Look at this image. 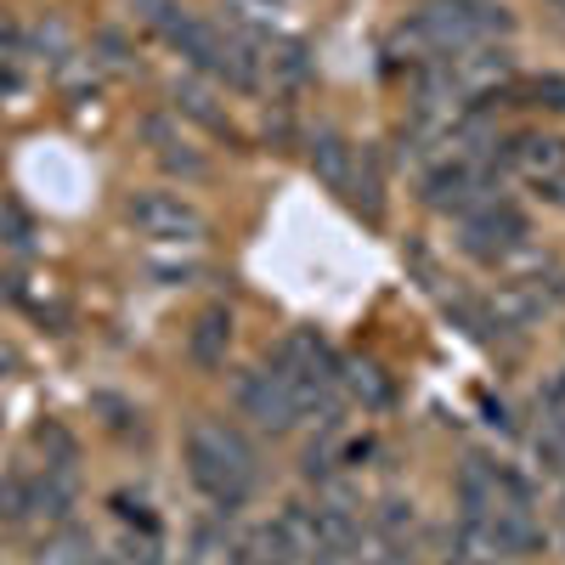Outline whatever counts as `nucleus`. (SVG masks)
Instances as JSON below:
<instances>
[{"label":"nucleus","mask_w":565,"mask_h":565,"mask_svg":"<svg viewBox=\"0 0 565 565\" xmlns=\"http://www.w3.org/2000/svg\"><path fill=\"white\" fill-rule=\"evenodd\" d=\"M136 18L148 23L170 52H181L199 74H210L232 90H260L266 85V63L226 23H204L199 12L175 7V0H136Z\"/></svg>","instance_id":"1"},{"label":"nucleus","mask_w":565,"mask_h":565,"mask_svg":"<svg viewBox=\"0 0 565 565\" xmlns=\"http://www.w3.org/2000/svg\"><path fill=\"white\" fill-rule=\"evenodd\" d=\"M514 18L498 0H424V7L391 34V57H413V63H436V57H458L469 45L487 40H509Z\"/></svg>","instance_id":"2"},{"label":"nucleus","mask_w":565,"mask_h":565,"mask_svg":"<svg viewBox=\"0 0 565 565\" xmlns=\"http://www.w3.org/2000/svg\"><path fill=\"white\" fill-rule=\"evenodd\" d=\"M181 452H186V481L210 498L215 514H238L249 503L260 469H255V447L232 424H210V418L193 424Z\"/></svg>","instance_id":"3"},{"label":"nucleus","mask_w":565,"mask_h":565,"mask_svg":"<svg viewBox=\"0 0 565 565\" xmlns=\"http://www.w3.org/2000/svg\"><path fill=\"white\" fill-rule=\"evenodd\" d=\"M503 193V164L492 153H441L430 170L418 175V199L436 215H469L476 204Z\"/></svg>","instance_id":"4"},{"label":"nucleus","mask_w":565,"mask_h":565,"mask_svg":"<svg viewBox=\"0 0 565 565\" xmlns=\"http://www.w3.org/2000/svg\"><path fill=\"white\" fill-rule=\"evenodd\" d=\"M458 249L476 266H509L514 255H532V221L521 204H509L503 193L458 215Z\"/></svg>","instance_id":"5"},{"label":"nucleus","mask_w":565,"mask_h":565,"mask_svg":"<svg viewBox=\"0 0 565 565\" xmlns=\"http://www.w3.org/2000/svg\"><path fill=\"white\" fill-rule=\"evenodd\" d=\"M125 221L148 244H170V249L199 244L204 232H210V221L199 215V204H186L181 193H130L125 199Z\"/></svg>","instance_id":"6"},{"label":"nucleus","mask_w":565,"mask_h":565,"mask_svg":"<svg viewBox=\"0 0 565 565\" xmlns=\"http://www.w3.org/2000/svg\"><path fill=\"white\" fill-rule=\"evenodd\" d=\"M232 402H238V413L255 424V430H271V436H282V430L300 424L289 391H282V380L271 367H244L238 380H232Z\"/></svg>","instance_id":"7"},{"label":"nucleus","mask_w":565,"mask_h":565,"mask_svg":"<svg viewBox=\"0 0 565 565\" xmlns=\"http://www.w3.org/2000/svg\"><path fill=\"white\" fill-rule=\"evenodd\" d=\"M492 159L503 164V175L543 181V175L565 170V136H548V130H509V136L492 141Z\"/></svg>","instance_id":"8"},{"label":"nucleus","mask_w":565,"mask_h":565,"mask_svg":"<svg viewBox=\"0 0 565 565\" xmlns=\"http://www.w3.org/2000/svg\"><path fill=\"white\" fill-rule=\"evenodd\" d=\"M306 164H311V175L328 186V193H351V181H356V164H362V153L351 148V141L334 130V125H317V130H306Z\"/></svg>","instance_id":"9"},{"label":"nucleus","mask_w":565,"mask_h":565,"mask_svg":"<svg viewBox=\"0 0 565 565\" xmlns=\"http://www.w3.org/2000/svg\"><path fill=\"white\" fill-rule=\"evenodd\" d=\"M170 103H175V114H181V119L204 125L210 136L232 141V148H238V141H244V136H238V125H232V114H226V108H221V103L210 97V90H204L199 79H175V85H170Z\"/></svg>","instance_id":"10"},{"label":"nucleus","mask_w":565,"mask_h":565,"mask_svg":"<svg viewBox=\"0 0 565 565\" xmlns=\"http://www.w3.org/2000/svg\"><path fill=\"white\" fill-rule=\"evenodd\" d=\"M226 351H232V311L226 306H204L186 328V356L199 367H226Z\"/></svg>","instance_id":"11"},{"label":"nucleus","mask_w":565,"mask_h":565,"mask_svg":"<svg viewBox=\"0 0 565 565\" xmlns=\"http://www.w3.org/2000/svg\"><path fill=\"white\" fill-rule=\"evenodd\" d=\"M487 103L503 108H543V114H565V74H514L503 90H492Z\"/></svg>","instance_id":"12"},{"label":"nucleus","mask_w":565,"mask_h":565,"mask_svg":"<svg viewBox=\"0 0 565 565\" xmlns=\"http://www.w3.org/2000/svg\"><path fill=\"white\" fill-rule=\"evenodd\" d=\"M334 385H340L345 396H356L362 407H373V413L396 402L391 380H385V373L373 367V362H362V356H340V362H334Z\"/></svg>","instance_id":"13"},{"label":"nucleus","mask_w":565,"mask_h":565,"mask_svg":"<svg viewBox=\"0 0 565 565\" xmlns=\"http://www.w3.org/2000/svg\"><path fill=\"white\" fill-rule=\"evenodd\" d=\"M441 306H447V317H452V322H458L476 345H503V340H514L509 328L492 317V306H487V300H476V295H441Z\"/></svg>","instance_id":"14"},{"label":"nucleus","mask_w":565,"mask_h":565,"mask_svg":"<svg viewBox=\"0 0 565 565\" xmlns=\"http://www.w3.org/2000/svg\"><path fill=\"white\" fill-rule=\"evenodd\" d=\"M148 141L159 148V164H164V170H181V175H204V170H210V164H204L193 148H186V141H181L164 119H148Z\"/></svg>","instance_id":"15"},{"label":"nucleus","mask_w":565,"mask_h":565,"mask_svg":"<svg viewBox=\"0 0 565 565\" xmlns=\"http://www.w3.org/2000/svg\"><path fill=\"white\" fill-rule=\"evenodd\" d=\"M68 509H74V476L45 469V476L34 481V514H45V521H68Z\"/></svg>","instance_id":"16"},{"label":"nucleus","mask_w":565,"mask_h":565,"mask_svg":"<svg viewBox=\"0 0 565 565\" xmlns=\"http://www.w3.org/2000/svg\"><path fill=\"white\" fill-rule=\"evenodd\" d=\"M532 452H537V469L565 476V413H543L537 436H532Z\"/></svg>","instance_id":"17"},{"label":"nucleus","mask_w":565,"mask_h":565,"mask_svg":"<svg viewBox=\"0 0 565 565\" xmlns=\"http://www.w3.org/2000/svg\"><path fill=\"white\" fill-rule=\"evenodd\" d=\"M34 441H40V452H45V469H57V476H74V458H79V447H74V436L63 430V424L45 418L40 430H34Z\"/></svg>","instance_id":"18"},{"label":"nucleus","mask_w":565,"mask_h":565,"mask_svg":"<svg viewBox=\"0 0 565 565\" xmlns=\"http://www.w3.org/2000/svg\"><path fill=\"white\" fill-rule=\"evenodd\" d=\"M526 282H532V295L543 300V311H548V317H554V311H565V266H559V260H548V255H543V260L526 271Z\"/></svg>","instance_id":"19"},{"label":"nucleus","mask_w":565,"mask_h":565,"mask_svg":"<svg viewBox=\"0 0 565 565\" xmlns=\"http://www.w3.org/2000/svg\"><path fill=\"white\" fill-rule=\"evenodd\" d=\"M90 407L103 413V424H108L114 436H141V413H136L125 396H114V391H97V396H90Z\"/></svg>","instance_id":"20"},{"label":"nucleus","mask_w":565,"mask_h":565,"mask_svg":"<svg viewBox=\"0 0 565 565\" xmlns=\"http://www.w3.org/2000/svg\"><path fill=\"white\" fill-rule=\"evenodd\" d=\"M413 498H385L380 503V514H373V532L380 537H391V543H407V532H413Z\"/></svg>","instance_id":"21"},{"label":"nucleus","mask_w":565,"mask_h":565,"mask_svg":"<svg viewBox=\"0 0 565 565\" xmlns=\"http://www.w3.org/2000/svg\"><path fill=\"white\" fill-rule=\"evenodd\" d=\"M29 514H34V481L7 476L0 481V521H29Z\"/></svg>","instance_id":"22"},{"label":"nucleus","mask_w":565,"mask_h":565,"mask_svg":"<svg viewBox=\"0 0 565 565\" xmlns=\"http://www.w3.org/2000/svg\"><path fill=\"white\" fill-rule=\"evenodd\" d=\"M108 503H114V514H119L125 526H136V532H148V537H159V521H153V509L141 503V498H130V492H114Z\"/></svg>","instance_id":"23"},{"label":"nucleus","mask_w":565,"mask_h":565,"mask_svg":"<svg viewBox=\"0 0 565 565\" xmlns=\"http://www.w3.org/2000/svg\"><path fill=\"white\" fill-rule=\"evenodd\" d=\"M0 238H7L12 249H34V226H29V215L18 210V204H0Z\"/></svg>","instance_id":"24"},{"label":"nucleus","mask_w":565,"mask_h":565,"mask_svg":"<svg viewBox=\"0 0 565 565\" xmlns=\"http://www.w3.org/2000/svg\"><path fill=\"white\" fill-rule=\"evenodd\" d=\"M23 90V52H0V97Z\"/></svg>","instance_id":"25"},{"label":"nucleus","mask_w":565,"mask_h":565,"mask_svg":"<svg viewBox=\"0 0 565 565\" xmlns=\"http://www.w3.org/2000/svg\"><path fill=\"white\" fill-rule=\"evenodd\" d=\"M537 407H543V413H565V367L548 373V380L537 385Z\"/></svg>","instance_id":"26"},{"label":"nucleus","mask_w":565,"mask_h":565,"mask_svg":"<svg viewBox=\"0 0 565 565\" xmlns=\"http://www.w3.org/2000/svg\"><path fill=\"white\" fill-rule=\"evenodd\" d=\"M532 193H537V204H548V210H565V170H554V175L532 181Z\"/></svg>","instance_id":"27"},{"label":"nucleus","mask_w":565,"mask_h":565,"mask_svg":"<svg viewBox=\"0 0 565 565\" xmlns=\"http://www.w3.org/2000/svg\"><path fill=\"white\" fill-rule=\"evenodd\" d=\"M0 52H23V34L12 29V18L0 12Z\"/></svg>","instance_id":"28"},{"label":"nucleus","mask_w":565,"mask_h":565,"mask_svg":"<svg viewBox=\"0 0 565 565\" xmlns=\"http://www.w3.org/2000/svg\"><path fill=\"white\" fill-rule=\"evenodd\" d=\"M543 7H548V12H559V18H565V0H543Z\"/></svg>","instance_id":"29"},{"label":"nucleus","mask_w":565,"mask_h":565,"mask_svg":"<svg viewBox=\"0 0 565 565\" xmlns=\"http://www.w3.org/2000/svg\"><path fill=\"white\" fill-rule=\"evenodd\" d=\"M469 565H498V559H469Z\"/></svg>","instance_id":"30"},{"label":"nucleus","mask_w":565,"mask_h":565,"mask_svg":"<svg viewBox=\"0 0 565 565\" xmlns=\"http://www.w3.org/2000/svg\"><path fill=\"white\" fill-rule=\"evenodd\" d=\"M0 380H7V356H0Z\"/></svg>","instance_id":"31"},{"label":"nucleus","mask_w":565,"mask_h":565,"mask_svg":"<svg viewBox=\"0 0 565 565\" xmlns=\"http://www.w3.org/2000/svg\"><path fill=\"white\" fill-rule=\"evenodd\" d=\"M559 503H565V487H559Z\"/></svg>","instance_id":"32"}]
</instances>
